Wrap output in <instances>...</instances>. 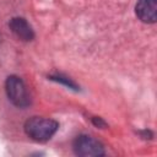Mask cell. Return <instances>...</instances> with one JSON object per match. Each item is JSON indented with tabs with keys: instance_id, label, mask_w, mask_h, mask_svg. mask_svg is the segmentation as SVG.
I'll use <instances>...</instances> for the list:
<instances>
[{
	"instance_id": "cell-1",
	"label": "cell",
	"mask_w": 157,
	"mask_h": 157,
	"mask_svg": "<svg viewBox=\"0 0 157 157\" xmlns=\"http://www.w3.org/2000/svg\"><path fill=\"white\" fill-rule=\"evenodd\" d=\"M25 132L37 142H45L53 137L59 129V123L50 118L32 117L25 123Z\"/></svg>"
},
{
	"instance_id": "cell-2",
	"label": "cell",
	"mask_w": 157,
	"mask_h": 157,
	"mask_svg": "<svg viewBox=\"0 0 157 157\" xmlns=\"http://www.w3.org/2000/svg\"><path fill=\"white\" fill-rule=\"evenodd\" d=\"M5 91L9 101L18 107V108H26L31 103V98L27 91V87L21 77L16 75H11L5 81Z\"/></svg>"
},
{
	"instance_id": "cell-3",
	"label": "cell",
	"mask_w": 157,
	"mask_h": 157,
	"mask_svg": "<svg viewBox=\"0 0 157 157\" xmlns=\"http://www.w3.org/2000/svg\"><path fill=\"white\" fill-rule=\"evenodd\" d=\"M72 150L76 156L81 157H99L104 156V146L97 139L90 135H78L72 142Z\"/></svg>"
},
{
	"instance_id": "cell-4",
	"label": "cell",
	"mask_w": 157,
	"mask_h": 157,
	"mask_svg": "<svg viewBox=\"0 0 157 157\" xmlns=\"http://www.w3.org/2000/svg\"><path fill=\"white\" fill-rule=\"evenodd\" d=\"M135 13L144 23H155L157 21V0H137Z\"/></svg>"
},
{
	"instance_id": "cell-5",
	"label": "cell",
	"mask_w": 157,
	"mask_h": 157,
	"mask_svg": "<svg viewBox=\"0 0 157 157\" xmlns=\"http://www.w3.org/2000/svg\"><path fill=\"white\" fill-rule=\"evenodd\" d=\"M9 27L12 33L21 40L29 42L34 38V32L32 27L23 17H12L9 22Z\"/></svg>"
},
{
	"instance_id": "cell-6",
	"label": "cell",
	"mask_w": 157,
	"mask_h": 157,
	"mask_svg": "<svg viewBox=\"0 0 157 157\" xmlns=\"http://www.w3.org/2000/svg\"><path fill=\"white\" fill-rule=\"evenodd\" d=\"M49 78L53 80V81H56V82H59V83H63V85H65L66 87H69V88H71V90H75V91L78 90L77 85H76L71 78H69V77H66V76H63V75H60V74H59V75H50Z\"/></svg>"
},
{
	"instance_id": "cell-7",
	"label": "cell",
	"mask_w": 157,
	"mask_h": 157,
	"mask_svg": "<svg viewBox=\"0 0 157 157\" xmlns=\"http://www.w3.org/2000/svg\"><path fill=\"white\" fill-rule=\"evenodd\" d=\"M92 123H93L96 126H98V128H104V126H105V121H104L102 118H99V117H93V118H92Z\"/></svg>"
}]
</instances>
